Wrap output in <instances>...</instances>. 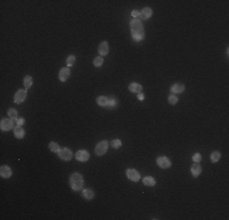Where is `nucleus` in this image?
<instances>
[{
    "instance_id": "f257e3e1",
    "label": "nucleus",
    "mask_w": 229,
    "mask_h": 220,
    "mask_svg": "<svg viewBox=\"0 0 229 220\" xmlns=\"http://www.w3.org/2000/svg\"><path fill=\"white\" fill-rule=\"evenodd\" d=\"M70 185L73 191H81L83 188V177L79 173H74L71 175Z\"/></svg>"
},
{
    "instance_id": "f03ea898",
    "label": "nucleus",
    "mask_w": 229,
    "mask_h": 220,
    "mask_svg": "<svg viewBox=\"0 0 229 220\" xmlns=\"http://www.w3.org/2000/svg\"><path fill=\"white\" fill-rule=\"evenodd\" d=\"M107 148H109V142L107 141H101L97 144L95 147V154L97 155H104L106 152H107Z\"/></svg>"
},
{
    "instance_id": "7ed1b4c3",
    "label": "nucleus",
    "mask_w": 229,
    "mask_h": 220,
    "mask_svg": "<svg viewBox=\"0 0 229 220\" xmlns=\"http://www.w3.org/2000/svg\"><path fill=\"white\" fill-rule=\"evenodd\" d=\"M130 28H132V32H144L143 22L139 18H133L130 21Z\"/></svg>"
},
{
    "instance_id": "20e7f679",
    "label": "nucleus",
    "mask_w": 229,
    "mask_h": 220,
    "mask_svg": "<svg viewBox=\"0 0 229 220\" xmlns=\"http://www.w3.org/2000/svg\"><path fill=\"white\" fill-rule=\"evenodd\" d=\"M156 163H157L159 167L162 168V169H168L171 165H172L171 160H169L167 157H159V158L156 159Z\"/></svg>"
},
{
    "instance_id": "39448f33",
    "label": "nucleus",
    "mask_w": 229,
    "mask_h": 220,
    "mask_svg": "<svg viewBox=\"0 0 229 220\" xmlns=\"http://www.w3.org/2000/svg\"><path fill=\"white\" fill-rule=\"evenodd\" d=\"M13 127V119H3L1 124H0V128L3 131H10L11 128Z\"/></svg>"
},
{
    "instance_id": "423d86ee",
    "label": "nucleus",
    "mask_w": 229,
    "mask_h": 220,
    "mask_svg": "<svg viewBox=\"0 0 229 220\" xmlns=\"http://www.w3.org/2000/svg\"><path fill=\"white\" fill-rule=\"evenodd\" d=\"M126 174H127V177H128L130 181L138 182V181L140 180V174H139L137 170H134V169H128V170L126 171Z\"/></svg>"
},
{
    "instance_id": "0eeeda50",
    "label": "nucleus",
    "mask_w": 229,
    "mask_h": 220,
    "mask_svg": "<svg viewBox=\"0 0 229 220\" xmlns=\"http://www.w3.org/2000/svg\"><path fill=\"white\" fill-rule=\"evenodd\" d=\"M57 154H59L60 159L66 160V161L71 160V158H72V152H71V149H68V148H62V149H60Z\"/></svg>"
},
{
    "instance_id": "6e6552de",
    "label": "nucleus",
    "mask_w": 229,
    "mask_h": 220,
    "mask_svg": "<svg viewBox=\"0 0 229 220\" xmlns=\"http://www.w3.org/2000/svg\"><path fill=\"white\" fill-rule=\"evenodd\" d=\"M26 97H27V92H26L25 89H18V90H17V93L15 94V99H13V102L17 103V104H20V103H22V102L26 99Z\"/></svg>"
},
{
    "instance_id": "1a4fd4ad",
    "label": "nucleus",
    "mask_w": 229,
    "mask_h": 220,
    "mask_svg": "<svg viewBox=\"0 0 229 220\" xmlns=\"http://www.w3.org/2000/svg\"><path fill=\"white\" fill-rule=\"evenodd\" d=\"M70 75H71L70 69H68V67H62V69L60 70V72H59V80H60L61 82H66V81L68 80Z\"/></svg>"
},
{
    "instance_id": "9d476101",
    "label": "nucleus",
    "mask_w": 229,
    "mask_h": 220,
    "mask_svg": "<svg viewBox=\"0 0 229 220\" xmlns=\"http://www.w3.org/2000/svg\"><path fill=\"white\" fill-rule=\"evenodd\" d=\"M152 16V10L150 8H144L141 11H139V20H147Z\"/></svg>"
},
{
    "instance_id": "9b49d317",
    "label": "nucleus",
    "mask_w": 229,
    "mask_h": 220,
    "mask_svg": "<svg viewBox=\"0 0 229 220\" xmlns=\"http://www.w3.org/2000/svg\"><path fill=\"white\" fill-rule=\"evenodd\" d=\"M76 159L81 163H84V161H88L89 159V153L87 151H78L76 153Z\"/></svg>"
},
{
    "instance_id": "f8f14e48",
    "label": "nucleus",
    "mask_w": 229,
    "mask_h": 220,
    "mask_svg": "<svg viewBox=\"0 0 229 220\" xmlns=\"http://www.w3.org/2000/svg\"><path fill=\"white\" fill-rule=\"evenodd\" d=\"M0 175H1V177L4 179H9L11 177L12 175V170L10 167H7V165H3L1 168H0Z\"/></svg>"
},
{
    "instance_id": "ddd939ff",
    "label": "nucleus",
    "mask_w": 229,
    "mask_h": 220,
    "mask_svg": "<svg viewBox=\"0 0 229 220\" xmlns=\"http://www.w3.org/2000/svg\"><path fill=\"white\" fill-rule=\"evenodd\" d=\"M99 54H100V57H105V55L109 54V43L105 41V42H101L100 45H99Z\"/></svg>"
},
{
    "instance_id": "4468645a",
    "label": "nucleus",
    "mask_w": 229,
    "mask_h": 220,
    "mask_svg": "<svg viewBox=\"0 0 229 220\" xmlns=\"http://www.w3.org/2000/svg\"><path fill=\"white\" fill-rule=\"evenodd\" d=\"M128 88H129V90L132 92V93H137V94L141 93V90H143V87H141V84H139V83H135V82L130 83Z\"/></svg>"
},
{
    "instance_id": "2eb2a0df",
    "label": "nucleus",
    "mask_w": 229,
    "mask_h": 220,
    "mask_svg": "<svg viewBox=\"0 0 229 220\" xmlns=\"http://www.w3.org/2000/svg\"><path fill=\"white\" fill-rule=\"evenodd\" d=\"M184 89H185V86L182 83H176L171 87L172 93H182V92H184Z\"/></svg>"
},
{
    "instance_id": "dca6fc26",
    "label": "nucleus",
    "mask_w": 229,
    "mask_h": 220,
    "mask_svg": "<svg viewBox=\"0 0 229 220\" xmlns=\"http://www.w3.org/2000/svg\"><path fill=\"white\" fill-rule=\"evenodd\" d=\"M190 171H192V175L193 176H199L200 174H201V171H202V169H201V167L199 165V163H195V164H193V167L190 168Z\"/></svg>"
},
{
    "instance_id": "f3484780",
    "label": "nucleus",
    "mask_w": 229,
    "mask_h": 220,
    "mask_svg": "<svg viewBox=\"0 0 229 220\" xmlns=\"http://www.w3.org/2000/svg\"><path fill=\"white\" fill-rule=\"evenodd\" d=\"M13 135L16 138H23L25 137V130L21 126H16L13 128Z\"/></svg>"
},
{
    "instance_id": "a211bd4d",
    "label": "nucleus",
    "mask_w": 229,
    "mask_h": 220,
    "mask_svg": "<svg viewBox=\"0 0 229 220\" xmlns=\"http://www.w3.org/2000/svg\"><path fill=\"white\" fill-rule=\"evenodd\" d=\"M143 183L145 186H149V187H154L156 185V181L154 177H151V176H146L143 179Z\"/></svg>"
},
{
    "instance_id": "6ab92c4d",
    "label": "nucleus",
    "mask_w": 229,
    "mask_h": 220,
    "mask_svg": "<svg viewBox=\"0 0 229 220\" xmlns=\"http://www.w3.org/2000/svg\"><path fill=\"white\" fill-rule=\"evenodd\" d=\"M132 38L135 42H140L145 38V33L144 32H132Z\"/></svg>"
},
{
    "instance_id": "aec40b11",
    "label": "nucleus",
    "mask_w": 229,
    "mask_h": 220,
    "mask_svg": "<svg viewBox=\"0 0 229 220\" xmlns=\"http://www.w3.org/2000/svg\"><path fill=\"white\" fill-rule=\"evenodd\" d=\"M82 194H83V197H84L85 199H88V200H90V199L94 198V191L90 190V188H85V190H83Z\"/></svg>"
},
{
    "instance_id": "412c9836",
    "label": "nucleus",
    "mask_w": 229,
    "mask_h": 220,
    "mask_svg": "<svg viewBox=\"0 0 229 220\" xmlns=\"http://www.w3.org/2000/svg\"><path fill=\"white\" fill-rule=\"evenodd\" d=\"M97 103H98V105H100V106H107L109 98L105 97V96H100V97L97 98Z\"/></svg>"
},
{
    "instance_id": "4be33fe9",
    "label": "nucleus",
    "mask_w": 229,
    "mask_h": 220,
    "mask_svg": "<svg viewBox=\"0 0 229 220\" xmlns=\"http://www.w3.org/2000/svg\"><path fill=\"white\" fill-rule=\"evenodd\" d=\"M32 83H33V78L31 77V76H26L25 78H23V84H25V87H26V89H29L31 88V86H32Z\"/></svg>"
},
{
    "instance_id": "5701e85b",
    "label": "nucleus",
    "mask_w": 229,
    "mask_h": 220,
    "mask_svg": "<svg viewBox=\"0 0 229 220\" xmlns=\"http://www.w3.org/2000/svg\"><path fill=\"white\" fill-rule=\"evenodd\" d=\"M49 149H50L52 153H59V151H60V147H59V144H57V143L51 142V143L49 144Z\"/></svg>"
},
{
    "instance_id": "b1692460",
    "label": "nucleus",
    "mask_w": 229,
    "mask_h": 220,
    "mask_svg": "<svg viewBox=\"0 0 229 220\" xmlns=\"http://www.w3.org/2000/svg\"><path fill=\"white\" fill-rule=\"evenodd\" d=\"M210 159H211L212 163H217V161L221 159V153H219V152H213V153H211V155H210Z\"/></svg>"
},
{
    "instance_id": "393cba45",
    "label": "nucleus",
    "mask_w": 229,
    "mask_h": 220,
    "mask_svg": "<svg viewBox=\"0 0 229 220\" xmlns=\"http://www.w3.org/2000/svg\"><path fill=\"white\" fill-rule=\"evenodd\" d=\"M93 64H94V66H97V67L101 66V65L104 64V58H103V57H98V58H95V59H94V61H93Z\"/></svg>"
},
{
    "instance_id": "a878e982",
    "label": "nucleus",
    "mask_w": 229,
    "mask_h": 220,
    "mask_svg": "<svg viewBox=\"0 0 229 220\" xmlns=\"http://www.w3.org/2000/svg\"><path fill=\"white\" fill-rule=\"evenodd\" d=\"M116 105H117V99L115 98V97H110V98H109L107 106H109V108H113V106H116Z\"/></svg>"
},
{
    "instance_id": "bb28decb",
    "label": "nucleus",
    "mask_w": 229,
    "mask_h": 220,
    "mask_svg": "<svg viewBox=\"0 0 229 220\" xmlns=\"http://www.w3.org/2000/svg\"><path fill=\"white\" fill-rule=\"evenodd\" d=\"M7 115H9V118L10 119H17V110H15V109H9V112H7Z\"/></svg>"
},
{
    "instance_id": "cd10ccee",
    "label": "nucleus",
    "mask_w": 229,
    "mask_h": 220,
    "mask_svg": "<svg viewBox=\"0 0 229 220\" xmlns=\"http://www.w3.org/2000/svg\"><path fill=\"white\" fill-rule=\"evenodd\" d=\"M111 145L115 149H117V148H120V147L122 145V142H121L120 139H113V141L111 142Z\"/></svg>"
},
{
    "instance_id": "c85d7f7f",
    "label": "nucleus",
    "mask_w": 229,
    "mask_h": 220,
    "mask_svg": "<svg viewBox=\"0 0 229 220\" xmlns=\"http://www.w3.org/2000/svg\"><path fill=\"white\" fill-rule=\"evenodd\" d=\"M66 61H67V65H68V66H72V65H74V63H76V57H74V55H70Z\"/></svg>"
},
{
    "instance_id": "c756f323",
    "label": "nucleus",
    "mask_w": 229,
    "mask_h": 220,
    "mask_svg": "<svg viewBox=\"0 0 229 220\" xmlns=\"http://www.w3.org/2000/svg\"><path fill=\"white\" fill-rule=\"evenodd\" d=\"M168 102H169V104H172V105H174V104H177L178 103V98L176 97V96H169L168 97Z\"/></svg>"
},
{
    "instance_id": "7c9ffc66",
    "label": "nucleus",
    "mask_w": 229,
    "mask_h": 220,
    "mask_svg": "<svg viewBox=\"0 0 229 220\" xmlns=\"http://www.w3.org/2000/svg\"><path fill=\"white\" fill-rule=\"evenodd\" d=\"M193 160H194L195 163H199V161L201 160V154H200V153H195V154L193 155Z\"/></svg>"
},
{
    "instance_id": "2f4dec72",
    "label": "nucleus",
    "mask_w": 229,
    "mask_h": 220,
    "mask_svg": "<svg viewBox=\"0 0 229 220\" xmlns=\"http://www.w3.org/2000/svg\"><path fill=\"white\" fill-rule=\"evenodd\" d=\"M17 126H22L23 124H25V119L23 118H17Z\"/></svg>"
},
{
    "instance_id": "473e14b6",
    "label": "nucleus",
    "mask_w": 229,
    "mask_h": 220,
    "mask_svg": "<svg viewBox=\"0 0 229 220\" xmlns=\"http://www.w3.org/2000/svg\"><path fill=\"white\" fill-rule=\"evenodd\" d=\"M132 16H133V17H139V11L133 10V11H132Z\"/></svg>"
},
{
    "instance_id": "72a5a7b5",
    "label": "nucleus",
    "mask_w": 229,
    "mask_h": 220,
    "mask_svg": "<svg viewBox=\"0 0 229 220\" xmlns=\"http://www.w3.org/2000/svg\"><path fill=\"white\" fill-rule=\"evenodd\" d=\"M144 98H145V96H144L143 93H139V94H138V99H139V100H144Z\"/></svg>"
}]
</instances>
